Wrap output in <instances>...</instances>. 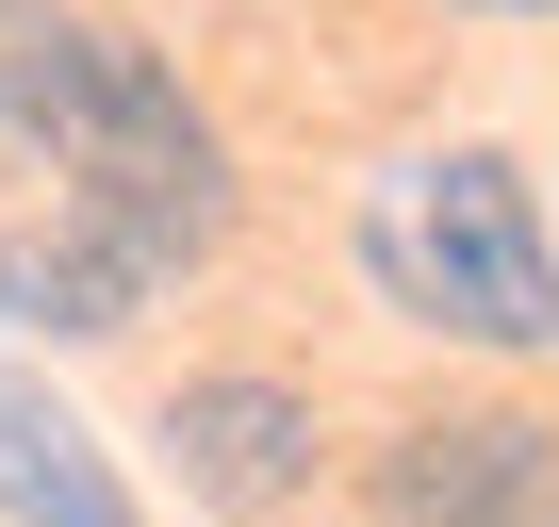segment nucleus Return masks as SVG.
I'll use <instances>...</instances> for the list:
<instances>
[{"label":"nucleus","instance_id":"nucleus-1","mask_svg":"<svg viewBox=\"0 0 559 527\" xmlns=\"http://www.w3.org/2000/svg\"><path fill=\"white\" fill-rule=\"evenodd\" d=\"M0 149L67 181V231H99L132 281L198 264L230 231V149L181 99V67L83 0H0Z\"/></svg>","mask_w":559,"mask_h":527},{"label":"nucleus","instance_id":"nucleus-2","mask_svg":"<svg viewBox=\"0 0 559 527\" xmlns=\"http://www.w3.org/2000/svg\"><path fill=\"white\" fill-rule=\"evenodd\" d=\"M362 281L444 330V347H493V363H559V247H543V198L510 149H412L362 181Z\"/></svg>","mask_w":559,"mask_h":527},{"label":"nucleus","instance_id":"nucleus-3","mask_svg":"<svg viewBox=\"0 0 559 527\" xmlns=\"http://www.w3.org/2000/svg\"><path fill=\"white\" fill-rule=\"evenodd\" d=\"M165 461H181V494H214V511L280 527V511L313 494L330 429H313V396H297V379H263V363H214V379H181V396H165Z\"/></svg>","mask_w":559,"mask_h":527},{"label":"nucleus","instance_id":"nucleus-4","mask_svg":"<svg viewBox=\"0 0 559 527\" xmlns=\"http://www.w3.org/2000/svg\"><path fill=\"white\" fill-rule=\"evenodd\" d=\"M526 445H543V412H412V429H379L362 494H379V527H493Z\"/></svg>","mask_w":559,"mask_h":527},{"label":"nucleus","instance_id":"nucleus-5","mask_svg":"<svg viewBox=\"0 0 559 527\" xmlns=\"http://www.w3.org/2000/svg\"><path fill=\"white\" fill-rule=\"evenodd\" d=\"M0 511L17 527H132V494L99 478V445L50 396H0Z\"/></svg>","mask_w":559,"mask_h":527},{"label":"nucleus","instance_id":"nucleus-6","mask_svg":"<svg viewBox=\"0 0 559 527\" xmlns=\"http://www.w3.org/2000/svg\"><path fill=\"white\" fill-rule=\"evenodd\" d=\"M493 527H559V412H543V445H526V478H510V511Z\"/></svg>","mask_w":559,"mask_h":527},{"label":"nucleus","instance_id":"nucleus-7","mask_svg":"<svg viewBox=\"0 0 559 527\" xmlns=\"http://www.w3.org/2000/svg\"><path fill=\"white\" fill-rule=\"evenodd\" d=\"M543 17H559V0H543Z\"/></svg>","mask_w":559,"mask_h":527}]
</instances>
